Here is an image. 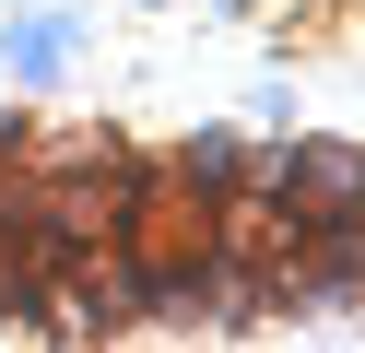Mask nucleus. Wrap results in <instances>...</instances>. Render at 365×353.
<instances>
[{
    "label": "nucleus",
    "mask_w": 365,
    "mask_h": 353,
    "mask_svg": "<svg viewBox=\"0 0 365 353\" xmlns=\"http://www.w3.org/2000/svg\"><path fill=\"white\" fill-rule=\"evenodd\" d=\"M247 188H271L294 224H341V212H365V153L354 141H283L247 165Z\"/></svg>",
    "instance_id": "1"
},
{
    "label": "nucleus",
    "mask_w": 365,
    "mask_h": 353,
    "mask_svg": "<svg viewBox=\"0 0 365 353\" xmlns=\"http://www.w3.org/2000/svg\"><path fill=\"white\" fill-rule=\"evenodd\" d=\"M59 59H71L59 24H12V71H24V83H59Z\"/></svg>",
    "instance_id": "2"
},
{
    "label": "nucleus",
    "mask_w": 365,
    "mask_h": 353,
    "mask_svg": "<svg viewBox=\"0 0 365 353\" xmlns=\"http://www.w3.org/2000/svg\"><path fill=\"white\" fill-rule=\"evenodd\" d=\"M0 153H24V118H12V106H0Z\"/></svg>",
    "instance_id": "3"
}]
</instances>
